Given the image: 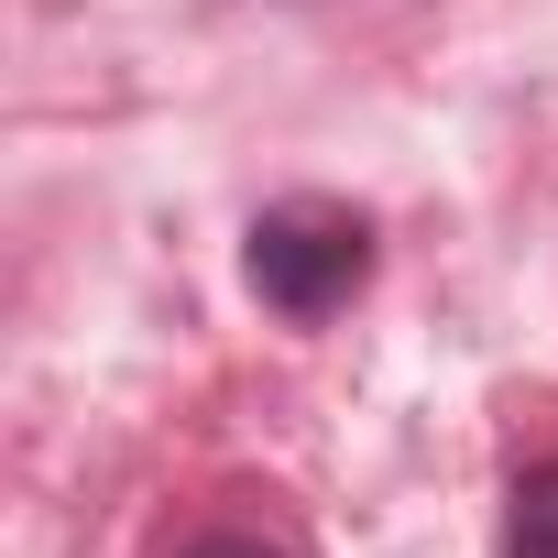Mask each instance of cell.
I'll use <instances>...</instances> for the list:
<instances>
[{
    "instance_id": "1",
    "label": "cell",
    "mask_w": 558,
    "mask_h": 558,
    "mask_svg": "<svg viewBox=\"0 0 558 558\" xmlns=\"http://www.w3.org/2000/svg\"><path fill=\"white\" fill-rule=\"evenodd\" d=\"M241 274H252V296L274 318H340L362 286H373V219L340 208V197H286V208H263L252 241H241Z\"/></svg>"
},
{
    "instance_id": "2",
    "label": "cell",
    "mask_w": 558,
    "mask_h": 558,
    "mask_svg": "<svg viewBox=\"0 0 558 558\" xmlns=\"http://www.w3.org/2000/svg\"><path fill=\"white\" fill-rule=\"evenodd\" d=\"M504 558H558V460H525L504 493Z\"/></svg>"
},
{
    "instance_id": "3",
    "label": "cell",
    "mask_w": 558,
    "mask_h": 558,
    "mask_svg": "<svg viewBox=\"0 0 558 558\" xmlns=\"http://www.w3.org/2000/svg\"><path fill=\"white\" fill-rule=\"evenodd\" d=\"M175 558H286V547L252 536V525H219V536H197V547H175Z\"/></svg>"
}]
</instances>
